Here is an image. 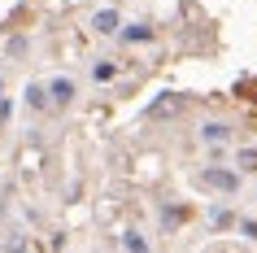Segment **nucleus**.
I'll list each match as a JSON object with an SVG mask.
<instances>
[{"instance_id": "nucleus-1", "label": "nucleus", "mask_w": 257, "mask_h": 253, "mask_svg": "<svg viewBox=\"0 0 257 253\" xmlns=\"http://www.w3.org/2000/svg\"><path fill=\"white\" fill-rule=\"evenodd\" d=\"M201 184H205V188H218V192H235V188H240V175H231V171H218V166H209V171L201 175Z\"/></svg>"}, {"instance_id": "nucleus-2", "label": "nucleus", "mask_w": 257, "mask_h": 253, "mask_svg": "<svg viewBox=\"0 0 257 253\" xmlns=\"http://www.w3.org/2000/svg\"><path fill=\"white\" fill-rule=\"evenodd\" d=\"M179 109H183V96H157V101H153V118H175Z\"/></svg>"}, {"instance_id": "nucleus-3", "label": "nucleus", "mask_w": 257, "mask_h": 253, "mask_svg": "<svg viewBox=\"0 0 257 253\" xmlns=\"http://www.w3.org/2000/svg\"><path fill=\"white\" fill-rule=\"evenodd\" d=\"M48 92H53V101H57V105H70V101H74V83H70V79H57L53 88H48Z\"/></svg>"}, {"instance_id": "nucleus-4", "label": "nucleus", "mask_w": 257, "mask_h": 253, "mask_svg": "<svg viewBox=\"0 0 257 253\" xmlns=\"http://www.w3.org/2000/svg\"><path fill=\"white\" fill-rule=\"evenodd\" d=\"M96 31H100V35H113V31H118V14H113V9L96 14Z\"/></svg>"}, {"instance_id": "nucleus-5", "label": "nucleus", "mask_w": 257, "mask_h": 253, "mask_svg": "<svg viewBox=\"0 0 257 253\" xmlns=\"http://www.w3.org/2000/svg\"><path fill=\"white\" fill-rule=\"evenodd\" d=\"M126 40H131V44H144V40H153V31L149 27H131V31H126Z\"/></svg>"}, {"instance_id": "nucleus-6", "label": "nucleus", "mask_w": 257, "mask_h": 253, "mask_svg": "<svg viewBox=\"0 0 257 253\" xmlns=\"http://www.w3.org/2000/svg\"><path fill=\"white\" fill-rule=\"evenodd\" d=\"M240 171H257V148H244L240 153Z\"/></svg>"}, {"instance_id": "nucleus-7", "label": "nucleus", "mask_w": 257, "mask_h": 253, "mask_svg": "<svg viewBox=\"0 0 257 253\" xmlns=\"http://www.w3.org/2000/svg\"><path fill=\"white\" fill-rule=\"evenodd\" d=\"M222 135H227V127H222V122H209V127H205V140H222Z\"/></svg>"}, {"instance_id": "nucleus-8", "label": "nucleus", "mask_w": 257, "mask_h": 253, "mask_svg": "<svg viewBox=\"0 0 257 253\" xmlns=\"http://www.w3.org/2000/svg\"><path fill=\"white\" fill-rule=\"evenodd\" d=\"M126 249H131V253H149V244H144V240L131 231V236H126Z\"/></svg>"}, {"instance_id": "nucleus-9", "label": "nucleus", "mask_w": 257, "mask_h": 253, "mask_svg": "<svg viewBox=\"0 0 257 253\" xmlns=\"http://www.w3.org/2000/svg\"><path fill=\"white\" fill-rule=\"evenodd\" d=\"M5 253H27V240H22V236L9 240V244H5Z\"/></svg>"}]
</instances>
